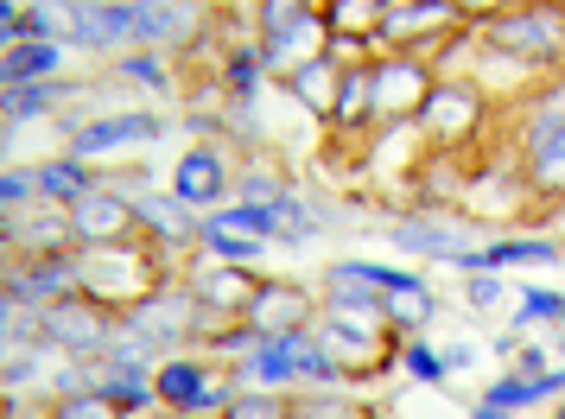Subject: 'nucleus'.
<instances>
[{"label": "nucleus", "mask_w": 565, "mask_h": 419, "mask_svg": "<svg viewBox=\"0 0 565 419\" xmlns=\"http://www.w3.org/2000/svg\"><path fill=\"white\" fill-rule=\"evenodd\" d=\"M483 45L489 52L514 57V64H534V71H553L565 57V7H509V13H495L483 20Z\"/></svg>", "instance_id": "obj_1"}, {"label": "nucleus", "mask_w": 565, "mask_h": 419, "mask_svg": "<svg viewBox=\"0 0 565 419\" xmlns=\"http://www.w3.org/2000/svg\"><path fill=\"white\" fill-rule=\"evenodd\" d=\"M153 388H159V407L179 419H223L230 413V400L242 394V382L230 375H210L198 356H166L153 368Z\"/></svg>", "instance_id": "obj_2"}, {"label": "nucleus", "mask_w": 565, "mask_h": 419, "mask_svg": "<svg viewBox=\"0 0 565 419\" xmlns=\"http://www.w3.org/2000/svg\"><path fill=\"white\" fill-rule=\"evenodd\" d=\"M483 89H470V83H433V96H426V108L413 115V133L426 140V147H438V153H458L470 133L483 128Z\"/></svg>", "instance_id": "obj_3"}, {"label": "nucleus", "mask_w": 565, "mask_h": 419, "mask_svg": "<svg viewBox=\"0 0 565 419\" xmlns=\"http://www.w3.org/2000/svg\"><path fill=\"white\" fill-rule=\"evenodd\" d=\"M458 26H463V13L451 0H387L375 39L394 45V52H407V57H426L445 32H458Z\"/></svg>", "instance_id": "obj_4"}, {"label": "nucleus", "mask_w": 565, "mask_h": 419, "mask_svg": "<svg viewBox=\"0 0 565 419\" xmlns=\"http://www.w3.org/2000/svg\"><path fill=\"white\" fill-rule=\"evenodd\" d=\"M433 71H426V57H375V121H413L419 108H426V96H433Z\"/></svg>", "instance_id": "obj_5"}, {"label": "nucleus", "mask_w": 565, "mask_h": 419, "mask_svg": "<svg viewBox=\"0 0 565 419\" xmlns=\"http://www.w3.org/2000/svg\"><path fill=\"white\" fill-rule=\"evenodd\" d=\"M103 312L108 305L71 292V299H57V305H39V331H45L64 356H89V350H108V337H115V324H108Z\"/></svg>", "instance_id": "obj_6"}, {"label": "nucleus", "mask_w": 565, "mask_h": 419, "mask_svg": "<svg viewBox=\"0 0 565 419\" xmlns=\"http://www.w3.org/2000/svg\"><path fill=\"white\" fill-rule=\"evenodd\" d=\"M387 236H394V248L433 255V261H458V255L477 248V241H470V223L445 216V210H413V216H401V223H387Z\"/></svg>", "instance_id": "obj_7"}, {"label": "nucleus", "mask_w": 565, "mask_h": 419, "mask_svg": "<svg viewBox=\"0 0 565 419\" xmlns=\"http://www.w3.org/2000/svg\"><path fill=\"white\" fill-rule=\"evenodd\" d=\"M71 45H96V52L140 45V13H134V0H83V7H71Z\"/></svg>", "instance_id": "obj_8"}, {"label": "nucleus", "mask_w": 565, "mask_h": 419, "mask_svg": "<svg viewBox=\"0 0 565 419\" xmlns=\"http://www.w3.org/2000/svg\"><path fill=\"white\" fill-rule=\"evenodd\" d=\"M242 324H255L260 337H292V331H311V299L286 280H260V292L248 299Z\"/></svg>", "instance_id": "obj_9"}, {"label": "nucleus", "mask_w": 565, "mask_h": 419, "mask_svg": "<svg viewBox=\"0 0 565 419\" xmlns=\"http://www.w3.org/2000/svg\"><path fill=\"white\" fill-rule=\"evenodd\" d=\"M255 292H260V280L248 273V267L216 261V267H198V280H191V305L210 312V318H242Z\"/></svg>", "instance_id": "obj_10"}, {"label": "nucleus", "mask_w": 565, "mask_h": 419, "mask_svg": "<svg viewBox=\"0 0 565 419\" xmlns=\"http://www.w3.org/2000/svg\"><path fill=\"white\" fill-rule=\"evenodd\" d=\"M172 197L191 210H210L230 197V159L216 153V147H191L179 159V172H172Z\"/></svg>", "instance_id": "obj_11"}, {"label": "nucleus", "mask_w": 565, "mask_h": 419, "mask_svg": "<svg viewBox=\"0 0 565 419\" xmlns=\"http://www.w3.org/2000/svg\"><path fill=\"white\" fill-rule=\"evenodd\" d=\"M71 216V229H77V241H89V248H108V241H128L140 223H134V204H121V197H108L103 184L83 197L77 210H64Z\"/></svg>", "instance_id": "obj_12"}, {"label": "nucleus", "mask_w": 565, "mask_h": 419, "mask_svg": "<svg viewBox=\"0 0 565 419\" xmlns=\"http://www.w3.org/2000/svg\"><path fill=\"white\" fill-rule=\"evenodd\" d=\"M147 140H159V115H108V121H89V128H77V159H103L115 153V147H147Z\"/></svg>", "instance_id": "obj_13"}, {"label": "nucleus", "mask_w": 565, "mask_h": 419, "mask_svg": "<svg viewBox=\"0 0 565 419\" xmlns=\"http://www.w3.org/2000/svg\"><path fill=\"white\" fill-rule=\"evenodd\" d=\"M134 204V223L147 229V236L159 241H204V216L191 204H179V197H153V191H140V197H128Z\"/></svg>", "instance_id": "obj_14"}, {"label": "nucleus", "mask_w": 565, "mask_h": 419, "mask_svg": "<svg viewBox=\"0 0 565 419\" xmlns=\"http://www.w3.org/2000/svg\"><path fill=\"white\" fill-rule=\"evenodd\" d=\"M337 133H356L375 121V64H350L343 77H337V103L324 115Z\"/></svg>", "instance_id": "obj_15"}, {"label": "nucleus", "mask_w": 565, "mask_h": 419, "mask_svg": "<svg viewBox=\"0 0 565 419\" xmlns=\"http://www.w3.org/2000/svg\"><path fill=\"white\" fill-rule=\"evenodd\" d=\"M64 39H20V45H7V57H0V77L7 83H57V71H64Z\"/></svg>", "instance_id": "obj_16"}, {"label": "nucleus", "mask_w": 565, "mask_h": 419, "mask_svg": "<svg viewBox=\"0 0 565 419\" xmlns=\"http://www.w3.org/2000/svg\"><path fill=\"white\" fill-rule=\"evenodd\" d=\"M521 179H527L534 197L559 204L565 197V128L546 133V140H534V147H521Z\"/></svg>", "instance_id": "obj_17"}, {"label": "nucleus", "mask_w": 565, "mask_h": 419, "mask_svg": "<svg viewBox=\"0 0 565 419\" xmlns=\"http://www.w3.org/2000/svg\"><path fill=\"white\" fill-rule=\"evenodd\" d=\"M32 184H39V197L45 204H64V210H77L89 191H96V172H89V159H52V165H39L32 172Z\"/></svg>", "instance_id": "obj_18"}, {"label": "nucleus", "mask_w": 565, "mask_h": 419, "mask_svg": "<svg viewBox=\"0 0 565 419\" xmlns=\"http://www.w3.org/2000/svg\"><path fill=\"white\" fill-rule=\"evenodd\" d=\"M134 13H140V45H179L198 32V7L184 0H134Z\"/></svg>", "instance_id": "obj_19"}, {"label": "nucleus", "mask_w": 565, "mask_h": 419, "mask_svg": "<svg viewBox=\"0 0 565 419\" xmlns=\"http://www.w3.org/2000/svg\"><path fill=\"white\" fill-rule=\"evenodd\" d=\"M337 77H343V64L337 57H311V64H299L292 71V96L311 108V115H331V103H337Z\"/></svg>", "instance_id": "obj_20"}, {"label": "nucleus", "mask_w": 565, "mask_h": 419, "mask_svg": "<svg viewBox=\"0 0 565 419\" xmlns=\"http://www.w3.org/2000/svg\"><path fill=\"white\" fill-rule=\"evenodd\" d=\"M382 13H387V0H331L324 7V26H331V39H369L375 45Z\"/></svg>", "instance_id": "obj_21"}, {"label": "nucleus", "mask_w": 565, "mask_h": 419, "mask_svg": "<svg viewBox=\"0 0 565 419\" xmlns=\"http://www.w3.org/2000/svg\"><path fill=\"white\" fill-rule=\"evenodd\" d=\"M64 96H77L71 83H7V121H39L52 115Z\"/></svg>", "instance_id": "obj_22"}, {"label": "nucleus", "mask_w": 565, "mask_h": 419, "mask_svg": "<svg viewBox=\"0 0 565 419\" xmlns=\"http://www.w3.org/2000/svg\"><path fill=\"white\" fill-rule=\"evenodd\" d=\"M382 312H387V324H401V331H426V324H433V312H438V299H433V287H426V280H413V287L387 292Z\"/></svg>", "instance_id": "obj_23"}, {"label": "nucleus", "mask_w": 565, "mask_h": 419, "mask_svg": "<svg viewBox=\"0 0 565 419\" xmlns=\"http://www.w3.org/2000/svg\"><path fill=\"white\" fill-rule=\"evenodd\" d=\"M514 324L521 331H553V324H565V292H553V287H521V312H514Z\"/></svg>", "instance_id": "obj_24"}, {"label": "nucleus", "mask_w": 565, "mask_h": 419, "mask_svg": "<svg viewBox=\"0 0 565 419\" xmlns=\"http://www.w3.org/2000/svg\"><path fill=\"white\" fill-rule=\"evenodd\" d=\"M204 248L216 255V261H230V267H255L260 255H267L260 236H235V229H210V223H204Z\"/></svg>", "instance_id": "obj_25"}, {"label": "nucleus", "mask_w": 565, "mask_h": 419, "mask_svg": "<svg viewBox=\"0 0 565 419\" xmlns=\"http://www.w3.org/2000/svg\"><path fill=\"white\" fill-rule=\"evenodd\" d=\"M401 368H407L413 382H426V388H445V382H451L445 356H438L426 337H407V343H401Z\"/></svg>", "instance_id": "obj_26"}, {"label": "nucleus", "mask_w": 565, "mask_h": 419, "mask_svg": "<svg viewBox=\"0 0 565 419\" xmlns=\"http://www.w3.org/2000/svg\"><path fill=\"white\" fill-rule=\"evenodd\" d=\"M260 71H267V52H260V45H235V52H230V64H223V77H230V89L242 96V103H255Z\"/></svg>", "instance_id": "obj_27"}, {"label": "nucleus", "mask_w": 565, "mask_h": 419, "mask_svg": "<svg viewBox=\"0 0 565 419\" xmlns=\"http://www.w3.org/2000/svg\"><path fill=\"white\" fill-rule=\"evenodd\" d=\"M223 419H286V400L274 388H255V382H242V394L230 400V413Z\"/></svg>", "instance_id": "obj_28"}, {"label": "nucleus", "mask_w": 565, "mask_h": 419, "mask_svg": "<svg viewBox=\"0 0 565 419\" xmlns=\"http://www.w3.org/2000/svg\"><path fill=\"white\" fill-rule=\"evenodd\" d=\"M463 299H470L483 318H495L502 305H509V287H502V273H470V280H463Z\"/></svg>", "instance_id": "obj_29"}, {"label": "nucleus", "mask_w": 565, "mask_h": 419, "mask_svg": "<svg viewBox=\"0 0 565 419\" xmlns=\"http://www.w3.org/2000/svg\"><path fill=\"white\" fill-rule=\"evenodd\" d=\"M115 77L147 83V89H172V71H166L159 57H140V52H128V57H121V64H115Z\"/></svg>", "instance_id": "obj_30"}, {"label": "nucleus", "mask_w": 565, "mask_h": 419, "mask_svg": "<svg viewBox=\"0 0 565 419\" xmlns=\"http://www.w3.org/2000/svg\"><path fill=\"white\" fill-rule=\"evenodd\" d=\"M311 236H318V216H311L299 197H286V204H280V236H274V241L292 248V241H311Z\"/></svg>", "instance_id": "obj_31"}, {"label": "nucleus", "mask_w": 565, "mask_h": 419, "mask_svg": "<svg viewBox=\"0 0 565 419\" xmlns=\"http://www.w3.org/2000/svg\"><path fill=\"white\" fill-rule=\"evenodd\" d=\"M52 419H121V407L103 400V394H71V400H57Z\"/></svg>", "instance_id": "obj_32"}, {"label": "nucleus", "mask_w": 565, "mask_h": 419, "mask_svg": "<svg viewBox=\"0 0 565 419\" xmlns=\"http://www.w3.org/2000/svg\"><path fill=\"white\" fill-rule=\"evenodd\" d=\"M438 356H445V368H477V363H483V343H470V337H451L445 350H438Z\"/></svg>", "instance_id": "obj_33"}, {"label": "nucleus", "mask_w": 565, "mask_h": 419, "mask_svg": "<svg viewBox=\"0 0 565 419\" xmlns=\"http://www.w3.org/2000/svg\"><path fill=\"white\" fill-rule=\"evenodd\" d=\"M26 197H39V184H32L26 172H7V184H0V204H7V210H20Z\"/></svg>", "instance_id": "obj_34"}, {"label": "nucleus", "mask_w": 565, "mask_h": 419, "mask_svg": "<svg viewBox=\"0 0 565 419\" xmlns=\"http://www.w3.org/2000/svg\"><path fill=\"white\" fill-rule=\"evenodd\" d=\"M451 7H458L463 20H477V26H483V20H495V13H509L514 0H451Z\"/></svg>", "instance_id": "obj_35"}, {"label": "nucleus", "mask_w": 565, "mask_h": 419, "mask_svg": "<svg viewBox=\"0 0 565 419\" xmlns=\"http://www.w3.org/2000/svg\"><path fill=\"white\" fill-rule=\"evenodd\" d=\"M546 236H553V241H559V248H565V197H559V210L546 216Z\"/></svg>", "instance_id": "obj_36"}, {"label": "nucleus", "mask_w": 565, "mask_h": 419, "mask_svg": "<svg viewBox=\"0 0 565 419\" xmlns=\"http://www.w3.org/2000/svg\"><path fill=\"white\" fill-rule=\"evenodd\" d=\"M470 419H514L509 407H489V400H477V407H470Z\"/></svg>", "instance_id": "obj_37"}, {"label": "nucleus", "mask_w": 565, "mask_h": 419, "mask_svg": "<svg viewBox=\"0 0 565 419\" xmlns=\"http://www.w3.org/2000/svg\"><path fill=\"white\" fill-rule=\"evenodd\" d=\"M553 350H559V363H565V331H559V343H553Z\"/></svg>", "instance_id": "obj_38"}, {"label": "nucleus", "mask_w": 565, "mask_h": 419, "mask_svg": "<svg viewBox=\"0 0 565 419\" xmlns=\"http://www.w3.org/2000/svg\"><path fill=\"white\" fill-rule=\"evenodd\" d=\"M553 419H565V400H559V413H553Z\"/></svg>", "instance_id": "obj_39"}]
</instances>
